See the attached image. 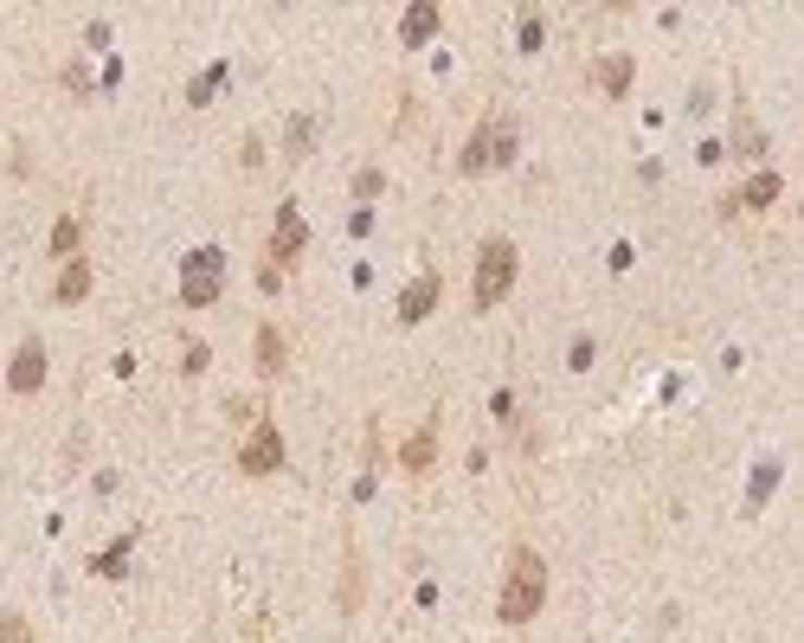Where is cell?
Returning a JSON list of instances; mask_svg holds the SVG:
<instances>
[{"mask_svg": "<svg viewBox=\"0 0 804 643\" xmlns=\"http://www.w3.org/2000/svg\"><path fill=\"white\" fill-rule=\"evenodd\" d=\"M220 289H225V251L220 245L187 251V264H181V302H187V309H207V302H220Z\"/></svg>", "mask_w": 804, "mask_h": 643, "instance_id": "cell-4", "label": "cell"}, {"mask_svg": "<svg viewBox=\"0 0 804 643\" xmlns=\"http://www.w3.org/2000/svg\"><path fill=\"white\" fill-rule=\"evenodd\" d=\"M284 360H290L284 329H277V322H264V329H258V373H264V380H277V373H284Z\"/></svg>", "mask_w": 804, "mask_h": 643, "instance_id": "cell-9", "label": "cell"}, {"mask_svg": "<svg viewBox=\"0 0 804 643\" xmlns=\"http://www.w3.org/2000/svg\"><path fill=\"white\" fill-rule=\"evenodd\" d=\"M438 7H425V0H419V7H406V20H399V39H406V46H425V39H432V33H438Z\"/></svg>", "mask_w": 804, "mask_h": 643, "instance_id": "cell-11", "label": "cell"}, {"mask_svg": "<svg viewBox=\"0 0 804 643\" xmlns=\"http://www.w3.org/2000/svg\"><path fill=\"white\" fill-rule=\"evenodd\" d=\"M547 33H541V13H521V52H534Z\"/></svg>", "mask_w": 804, "mask_h": 643, "instance_id": "cell-20", "label": "cell"}, {"mask_svg": "<svg viewBox=\"0 0 804 643\" xmlns=\"http://www.w3.org/2000/svg\"><path fill=\"white\" fill-rule=\"evenodd\" d=\"M302 213H296V200L277 207V232H271V264H296V251H302Z\"/></svg>", "mask_w": 804, "mask_h": 643, "instance_id": "cell-8", "label": "cell"}, {"mask_svg": "<svg viewBox=\"0 0 804 643\" xmlns=\"http://www.w3.org/2000/svg\"><path fill=\"white\" fill-rule=\"evenodd\" d=\"M380 187H386V174H380V168H361V174H355V200H373Z\"/></svg>", "mask_w": 804, "mask_h": 643, "instance_id": "cell-18", "label": "cell"}, {"mask_svg": "<svg viewBox=\"0 0 804 643\" xmlns=\"http://www.w3.org/2000/svg\"><path fill=\"white\" fill-rule=\"evenodd\" d=\"M129 541H136V534H123V541H116V547L97 560V572H123V560H129Z\"/></svg>", "mask_w": 804, "mask_h": 643, "instance_id": "cell-19", "label": "cell"}, {"mask_svg": "<svg viewBox=\"0 0 804 643\" xmlns=\"http://www.w3.org/2000/svg\"><path fill=\"white\" fill-rule=\"evenodd\" d=\"M77 238H84V225H77L72 213H65L59 225H52V251H59V258H72V251H77Z\"/></svg>", "mask_w": 804, "mask_h": 643, "instance_id": "cell-16", "label": "cell"}, {"mask_svg": "<svg viewBox=\"0 0 804 643\" xmlns=\"http://www.w3.org/2000/svg\"><path fill=\"white\" fill-rule=\"evenodd\" d=\"M84 296H90V264L72 258V264H65V277L52 284V302H84Z\"/></svg>", "mask_w": 804, "mask_h": 643, "instance_id": "cell-12", "label": "cell"}, {"mask_svg": "<svg viewBox=\"0 0 804 643\" xmlns=\"http://www.w3.org/2000/svg\"><path fill=\"white\" fill-rule=\"evenodd\" d=\"M772 200H779V174H772V168H759V174L740 187V200L721 207V213H740V207H753V213H759V207H772Z\"/></svg>", "mask_w": 804, "mask_h": 643, "instance_id": "cell-10", "label": "cell"}, {"mask_svg": "<svg viewBox=\"0 0 804 643\" xmlns=\"http://www.w3.org/2000/svg\"><path fill=\"white\" fill-rule=\"evenodd\" d=\"M772 483H779V463H766V470L753 477V508H759V502L772 496Z\"/></svg>", "mask_w": 804, "mask_h": 643, "instance_id": "cell-21", "label": "cell"}, {"mask_svg": "<svg viewBox=\"0 0 804 643\" xmlns=\"http://www.w3.org/2000/svg\"><path fill=\"white\" fill-rule=\"evenodd\" d=\"M541 605H547V560H541L528 541H515L509 572H503V592H496V618H503V625H528Z\"/></svg>", "mask_w": 804, "mask_h": 643, "instance_id": "cell-1", "label": "cell"}, {"mask_svg": "<svg viewBox=\"0 0 804 643\" xmlns=\"http://www.w3.org/2000/svg\"><path fill=\"white\" fill-rule=\"evenodd\" d=\"M432 457H438V419H432V425H419V437L406 444V470L419 477V470H432Z\"/></svg>", "mask_w": 804, "mask_h": 643, "instance_id": "cell-13", "label": "cell"}, {"mask_svg": "<svg viewBox=\"0 0 804 643\" xmlns=\"http://www.w3.org/2000/svg\"><path fill=\"white\" fill-rule=\"evenodd\" d=\"M515 148H521V136H515L509 116H490V123H477L470 129V143H463V154H457V174H483V168H509Z\"/></svg>", "mask_w": 804, "mask_h": 643, "instance_id": "cell-2", "label": "cell"}, {"mask_svg": "<svg viewBox=\"0 0 804 643\" xmlns=\"http://www.w3.org/2000/svg\"><path fill=\"white\" fill-rule=\"evenodd\" d=\"M238 470H245V477H271V470H284V437H277V425H258L245 444H238Z\"/></svg>", "mask_w": 804, "mask_h": 643, "instance_id": "cell-5", "label": "cell"}, {"mask_svg": "<svg viewBox=\"0 0 804 643\" xmlns=\"http://www.w3.org/2000/svg\"><path fill=\"white\" fill-rule=\"evenodd\" d=\"M302 148H309V116H296L290 123V154H302Z\"/></svg>", "mask_w": 804, "mask_h": 643, "instance_id": "cell-22", "label": "cell"}, {"mask_svg": "<svg viewBox=\"0 0 804 643\" xmlns=\"http://www.w3.org/2000/svg\"><path fill=\"white\" fill-rule=\"evenodd\" d=\"M7 386H13V393H39V386H46V342H39V335H26V342L13 348Z\"/></svg>", "mask_w": 804, "mask_h": 643, "instance_id": "cell-6", "label": "cell"}, {"mask_svg": "<svg viewBox=\"0 0 804 643\" xmlns=\"http://www.w3.org/2000/svg\"><path fill=\"white\" fill-rule=\"evenodd\" d=\"M0 643H33V625L20 611H0Z\"/></svg>", "mask_w": 804, "mask_h": 643, "instance_id": "cell-17", "label": "cell"}, {"mask_svg": "<svg viewBox=\"0 0 804 643\" xmlns=\"http://www.w3.org/2000/svg\"><path fill=\"white\" fill-rule=\"evenodd\" d=\"M225 84V65H207V72L194 77V90H187V103H194V110H200V103H213V90H220Z\"/></svg>", "mask_w": 804, "mask_h": 643, "instance_id": "cell-15", "label": "cell"}, {"mask_svg": "<svg viewBox=\"0 0 804 643\" xmlns=\"http://www.w3.org/2000/svg\"><path fill=\"white\" fill-rule=\"evenodd\" d=\"M438 296H444L438 271H425V277H412V284H406V296H399V322H406V329H412V322H425V316L438 309Z\"/></svg>", "mask_w": 804, "mask_h": 643, "instance_id": "cell-7", "label": "cell"}, {"mask_svg": "<svg viewBox=\"0 0 804 643\" xmlns=\"http://www.w3.org/2000/svg\"><path fill=\"white\" fill-rule=\"evenodd\" d=\"M509 289H515V245H509V238H483V251H477V284H470V302H477V309H496Z\"/></svg>", "mask_w": 804, "mask_h": 643, "instance_id": "cell-3", "label": "cell"}, {"mask_svg": "<svg viewBox=\"0 0 804 643\" xmlns=\"http://www.w3.org/2000/svg\"><path fill=\"white\" fill-rule=\"evenodd\" d=\"M631 72H638V65H631L624 52H611V59L598 65V84H605V97H624V90H631Z\"/></svg>", "mask_w": 804, "mask_h": 643, "instance_id": "cell-14", "label": "cell"}]
</instances>
